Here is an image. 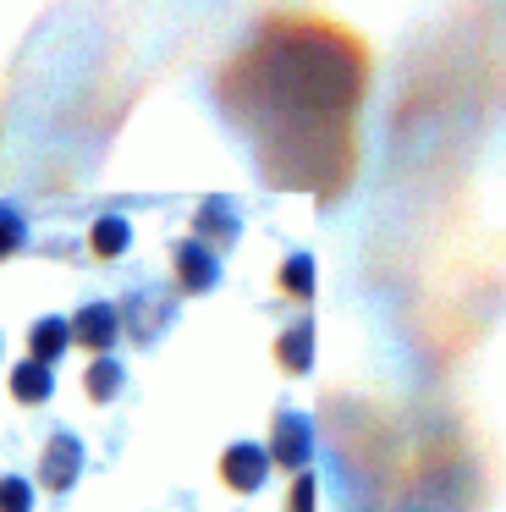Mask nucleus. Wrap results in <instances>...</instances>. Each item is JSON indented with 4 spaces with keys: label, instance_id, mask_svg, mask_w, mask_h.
<instances>
[{
    "label": "nucleus",
    "instance_id": "12",
    "mask_svg": "<svg viewBox=\"0 0 506 512\" xmlns=\"http://www.w3.org/2000/svg\"><path fill=\"white\" fill-rule=\"evenodd\" d=\"M127 248V221H99L94 226V254L99 259H116Z\"/></svg>",
    "mask_w": 506,
    "mask_h": 512
},
{
    "label": "nucleus",
    "instance_id": "8",
    "mask_svg": "<svg viewBox=\"0 0 506 512\" xmlns=\"http://www.w3.org/2000/svg\"><path fill=\"white\" fill-rule=\"evenodd\" d=\"M66 342H72V325H66V320H39V325H33V336H28L33 358H44V364H55V358L66 353Z\"/></svg>",
    "mask_w": 506,
    "mask_h": 512
},
{
    "label": "nucleus",
    "instance_id": "15",
    "mask_svg": "<svg viewBox=\"0 0 506 512\" xmlns=\"http://www.w3.org/2000/svg\"><path fill=\"white\" fill-rule=\"evenodd\" d=\"M308 287H314V265H308V259H292V265H286V292H303L308 298Z\"/></svg>",
    "mask_w": 506,
    "mask_h": 512
},
{
    "label": "nucleus",
    "instance_id": "2",
    "mask_svg": "<svg viewBox=\"0 0 506 512\" xmlns=\"http://www.w3.org/2000/svg\"><path fill=\"white\" fill-rule=\"evenodd\" d=\"M270 463L275 457L264 452V446H253V441H237V446H226V457H220V479H226L231 490H259L264 485V474H270Z\"/></svg>",
    "mask_w": 506,
    "mask_h": 512
},
{
    "label": "nucleus",
    "instance_id": "9",
    "mask_svg": "<svg viewBox=\"0 0 506 512\" xmlns=\"http://www.w3.org/2000/svg\"><path fill=\"white\" fill-rule=\"evenodd\" d=\"M83 386H88V397H94V402H110V397H116V386H121V364L99 353L94 364H88V380H83Z\"/></svg>",
    "mask_w": 506,
    "mask_h": 512
},
{
    "label": "nucleus",
    "instance_id": "1",
    "mask_svg": "<svg viewBox=\"0 0 506 512\" xmlns=\"http://www.w3.org/2000/svg\"><path fill=\"white\" fill-rule=\"evenodd\" d=\"M363 50L314 17H275L220 72V105L253 144V166L292 193L336 199L352 182Z\"/></svg>",
    "mask_w": 506,
    "mask_h": 512
},
{
    "label": "nucleus",
    "instance_id": "14",
    "mask_svg": "<svg viewBox=\"0 0 506 512\" xmlns=\"http://www.w3.org/2000/svg\"><path fill=\"white\" fill-rule=\"evenodd\" d=\"M314 501H319L314 474H308V468H297V485H292V512H314Z\"/></svg>",
    "mask_w": 506,
    "mask_h": 512
},
{
    "label": "nucleus",
    "instance_id": "3",
    "mask_svg": "<svg viewBox=\"0 0 506 512\" xmlns=\"http://www.w3.org/2000/svg\"><path fill=\"white\" fill-rule=\"evenodd\" d=\"M77 474H83V446H77V435H55L50 446H44L39 457V485L44 490H72Z\"/></svg>",
    "mask_w": 506,
    "mask_h": 512
},
{
    "label": "nucleus",
    "instance_id": "6",
    "mask_svg": "<svg viewBox=\"0 0 506 512\" xmlns=\"http://www.w3.org/2000/svg\"><path fill=\"white\" fill-rule=\"evenodd\" d=\"M11 397L28 402V408L50 397V364H44V358H28V364L11 369Z\"/></svg>",
    "mask_w": 506,
    "mask_h": 512
},
{
    "label": "nucleus",
    "instance_id": "4",
    "mask_svg": "<svg viewBox=\"0 0 506 512\" xmlns=\"http://www.w3.org/2000/svg\"><path fill=\"white\" fill-rule=\"evenodd\" d=\"M308 452H314V424H308L303 413H281V419H275V446H270V457L297 474V468L308 463Z\"/></svg>",
    "mask_w": 506,
    "mask_h": 512
},
{
    "label": "nucleus",
    "instance_id": "11",
    "mask_svg": "<svg viewBox=\"0 0 506 512\" xmlns=\"http://www.w3.org/2000/svg\"><path fill=\"white\" fill-rule=\"evenodd\" d=\"M0 512H33V485L17 474L0 479Z\"/></svg>",
    "mask_w": 506,
    "mask_h": 512
},
{
    "label": "nucleus",
    "instance_id": "10",
    "mask_svg": "<svg viewBox=\"0 0 506 512\" xmlns=\"http://www.w3.org/2000/svg\"><path fill=\"white\" fill-rule=\"evenodd\" d=\"M308 364H314V336H308V325H297V331H286V336H281V369L303 375Z\"/></svg>",
    "mask_w": 506,
    "mask_h": 512
},
{
    "label": "nucleus",
    "instance_id": "7",
    "mask_svg": "<svg viewBox=\"0 0 506 512\" xmlns=\"http://www.w3.org/2000/svg\"><path fill=\"white\" fill-rule=\"evenodd\" d=\"M176 276H182L187 292H204V287H215V259H209L204 248L187 243L182 254H176Z\"/></svg>",
    "mask_w": 506,
    "mask_h": 512
},
{
    "label": "nucleus",
    "instance_id": "13",
    "mask_svg": "<svg viewBox=\"0 0 506 512\" xmlns=\"http://www.w3.org/2000/svg\"><path fill=\"white\" fill-rule=\"evenodd\" d=\"M17 248H22V221H17V210H6V204H0V259L17 254Z\"/></svg>",
    "mask_w": 506,
    "mask_h": 512
},
{
    "label": "nucleus",
    "instance_id": "5",
    "mask_svg": "<svg viewBox=\"0 0 506 512\" xmlns=\"http://www.w3.org/2000/svg\"><path fill=\"white\" fill-rule=\"evenodd\" d=\"M72 342H83L88 353H105V347L116 342V309H105V303H88V309L72 320Z\"/></svg>",
    "mask_w": 506,
    "mask_h": 512
}]
</instances>
